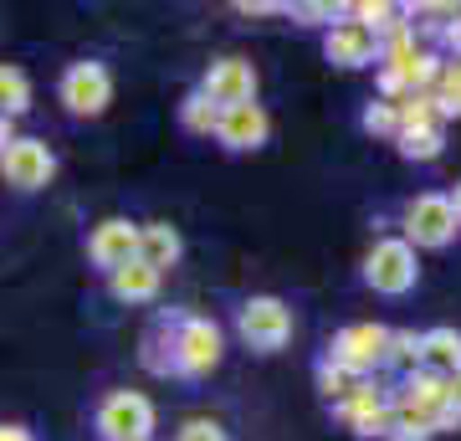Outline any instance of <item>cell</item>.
Segmentation results:
<instances>
[{
    "instance_id": "1",
    "label": "cell",
    "mask_w": 461,
    "mask_h": 441,
    "mask_svg": "<svg viewBox=\"0 0 461 441\" xmlns=\"http://www.w3.org/2000/svg\"><path fill=\"white\" fill-rule=\"evenodd\" d=\"M226 354V339L215 318H200V313H180L175 328L169 318H159V328L144 339V364L154 375H180V380H205Z\"/></svg>"
},
{
    "instance_id": "2",
    "label": "cell",
    "mask_w": 461,
    "mask_h": 441,
    "mask_svg": "<svg viewBox=\"0 0 461 441\" xmlns=\"http://www.w3.org/2000/svg\"><path fill=\"white\" fill-rule=\"evenodd\" d=\"M456 231L461 221L451 211V196H441V190H420L400 211V242L411 252H441V246L456 242Z\"/></svg>"
},
{
    "instance_id": "3",
    "label": "cell",
    "mask_w": 461,
    "mask_h": 441,
    "mask_svg": "<svg viewBox=\"0 0 461 441\" xmlns=\"http://www.w3.org/2000/svg\"><path fill=\"white\" fill-rule=\"evenodd\" d=\"M384 344H390V328L384 324H348L329 339V354L323 360L354 380H375V370L384 364Z\"/></svg>"
},
{
    "instance_id": "4",
    "label": "cell",
    "mask_w": 461,
    "mask_h": 441,
    "mask_svg": "<svg viewBox=\"0 0 461 441\" xmlns=\"http://www.w3.org/2000/svg\"><path fill=\"white\" fill-rule=\"evenodd\" d=\"M236 334H241L257 354H277V349H287V339H293V308L272 293H257L236 308Z\"/></svg>"
},
{
    "instance_id": "5",
    "label": "cell",
    "mask_w": 461,
    "mask_h": 441,
    "mask_svg": "<svg viewBox=\"0 0 461 441\" xmlns=\"http://www.w3.org/2000/svg\"><path fill=\"white\" fill-rule=\"evenodd\" d=\"M364 282L384 298H405L415 282H420V257H415L400 236H384V242H375L369 257H364Z\"/></svg>"
},
{
    "instance_id": "6",
    "label": "cell",
    "mask_w": 461,
    "mask_h": 441,
    "mask_svg": "<svg viewBox=\"0 0 461 441\" xmlns=\"http://www.w3.org/2000/svg\"><path fill=\"white\" fill-rule=\"evenodd\" d=\"M93 426L103 441H149L154 436V400L144 390H108Z\"/></svg>"
},
{
    "instance_id": "7",
    "label": "cell",
    "mask_w": 461,
    "mask_h": 441,
    "mask_svg": "<svg viewBox=\"0 0 461 441\" xmlns=\"http://www.w3.org/2000/svg\"><path fill=\"white\" fill-rule=\"evenodd\" d=\"M57 93H62V103H67V114L72 118H98V114H108V103H113V72L103 62H72L62 72V82H57Z\"/></svg>"
},
{
    "instance_id": "8",
    "label": "cell",
    "mask_w": 461,
    "mask_h": 441,
    "mask_svg": "<svg viewBox=\"0 0 461 441\" xmlns=\"http://www.w3.org/2000/svg\"><path fill=\"white\" fill-rule=\"evenodd\" d=\"M51 175H57V154L47 149V139H26V133H16L11 144L0 149V180L11 185V190H41V185H51Z\"/></svg>"
},
{
    "instance_id": "9",
    "label": "cell",
    "mask_w": 461,
    "mask_h": 441,
    "mask_svg": "<svg viewBox=\"0 0 461 441\" xmlns=\"http://www.w3.org/2000/svg\"><path fill=\"white\" fill-rule=\"evenodd\" d=\"M133 257H139V221H129V216H103L98 226L87 231V262L93 267L118 272Z\"/></svg>"
},
{
    "instance_id": "10",
    "label": "cell",
    "mask_w": 461,
    "mask_h": 441,
    "mask_svg": "<svg viewBox=\"0 0 461 441\" xmlns=\"http://www.w3.org/2000/svg\"><path fill=\"white\" fill-rule=\"evenodd\" d=\"M339 421L348 431H359V436H384V426H390V390L379 385V380H354V390L339 400Z\"/></svg>"
},
{
    "instance_id": "11",
    "label": "cell",
    "mask_w": 461,
    "mask_h": 441,
    "mask_svg": "<svg viewBox=\"0 0 461 441\" xmlns=\"http://www.w3.org/2000/svg\"><path fill=\"white\" fill-rule=\"evenodd\" d=\"M215 139H221V149H230V154H251V149H262L267 139H272V118H267L262 103H230V108H221V118H215Z\"/></svg>"
},
{
    "instance_id": "12",
    "label": "cell",
    "mask_w": 461,
    "mask_h": 441,
    "mask_svg": "<svg viewBox=\"0 0 461 441\" xmlns=\"http://www.w3.org/2000/svg\"><path fill=\"white\" fill-rule=\"evenodd\" d=\"M200 93L215 103V108H230V103H257V67L247 57H215L200 78Z\"/></svg>"
},
{
    "instance_id": "13",
    "label": "cell",
    "mask_w": 461,
    "mask_h": 441,
    "mask_svg": "<svg viewBox=\"0 0 461 441\" xmlns=\"http://www.w3.org/2000/svg\"><path fill=\"white\" fill-rule=\"evenodd\" d=\"M390 406L411 410V416H426V421H436L446 410V380L430 375V370H411V375L400 380L395 390H390Z\"/></svg>"
},
{
    "instance_id": "14",
    "label": "cell",
    "mask_w": 461,
    "mask_h": 441,
    "mask_svg": "<svg viewBox=\"0 0 461 441\" xmlns=\"http://www.w3.org/2000/svg\"><path fill=\"white\" fill-rule=\"evenodd\" d=\"M323 57H329L333 67H344V72H354V67H379V41L369 32H359V26L339 21V26H329V36H323Z\"/></svg>"
},
{
    "instance_id": "15",
    "label": "cell",
    "mask_w": 461,
    "mask_h": 441,
    "mask_svg": "<svg viewBox=\"0 0 461 441\" xmlns=\"http://www.w3.org/2000/svg\"><path fill=\"white\" fill-rule=\"evenodd\" d=\"M159 282H165V272H154L149 262H123L118 272H108V293L118 298V303H129V308H139V303H154L159 298Z\"/></svg>"
},
{
    "instance_id": "16",
    "label": "cell",
    "mask_w": 461,
    "mask_h": 441,
    "mask_svg": "<svg viewBox=\"0 0 461 441\" xmlns=\"http://www.w3.org/2000/svg\"><path fill=\"white\" fill-rule=\"evenodd\" d=\"M180 257H185V242L169 221H139V262H149L154 272H165Z\"/></svg>"
},
{
    "instance_id": "17",
    "label": "cell",
    "mask_w": 461,
    "mask_h": 441,
    "mask_svg": "<svg viewBox=\"0 0 461 441\" xmlns=\"http://www.w3.org/2000/svg\"><path fill=\"white\" fill-rule=\"evenodd\" d=\"M420 370H430V375H456L461 370V334L456 328H426L420 334Z\"/></svg>"
},
{
    "instance_id": "18",
    "label": "cell",
    "mask_w": 461,
    "mask_h": 441,
    "mask_svg": "<svg viewBox=\"0 0 461 441\" xmlns=\"http://www.w3.org/2000/svg\"><path fill=\"white\" fill-rule=\"evenodd\" d=\"M344 21L348 26H359V32H369L379 41L384 32H395L400 21V5H390V0H354V5H344Z\"/></svg>"
},
{
    "instance_id": "19",
    "label": "cell",
    "mask_w": 461,
    "mask_h": 441,
    "mask_svg": "<svg viewBox=\"0 0 461 441\" xmlns=\"http://www.w3.org/2000/svg\"><path fill=\"white\" fill-rule=\"evenodd\" d=\"M26 108H32V78H26L21 67L0 62V118H11V124H16Z\"/></svg>"
},
{
    "instance_id": "20",
    "label": "cell",
    "mask_w": 461,
    "mask_h": 441,
    "mask_svg": "<svg viewBox=\"0 0 461 441\" xmlns=\"http://www.w3.org/2000/svg\"><path fill=\"white\" fill-rule=\"evenodd\" d=\"M430 93H436V114L446 118H461V57H451V62H441V72H436V82H430Z\"/></svg>"
},
{
    "instance_id": "21",
    "label": "cell",
    "mask_w": 461,
    "mask_h": 441,
    "mask_svg": "<svg viewBox=\"0 0 461 441\" xmlns=\"http://www.w3.org/2000/svg\"><path fill=\"white\" fill-rule=\"evenodd\" d=\"M395 114H400V133H411V129H441L436 93H411L405 103H395ZM400 133H395V139H400Z\"/></svg>"
},
{
    "instance_id": "22",
    "label": "cell",
    "mask_w": 461,
    "mask_h": 441,
    "mask_svg": "<svg viewBox=\"0 0 461 441\" xmlns=\"http://www.w3.org/2000/svg\"><path fill=\"white\" fill-rule=\"evenodd\" d=\"M395 144H400V154H405L411 164H430V160H441L446 129H411V133H400Z\"/></svg>"
},
{
    "instance_id": "23",
    "label": "cell",
    "mask_w": 461,
    "mask_h": 441,
    "mask_svg": "<svg viewBox=\"0 0 461 441\" xmlns=\"http://www.w3.org/2000/svg\"><path fill=\"white\" fill-rule=\"evenodd\" d=\"M384 364H395L400 375L420 370V334H415V328H390V344H384Z\"/></svg>"
},
{
    "instance_id": "24",
    "label": "cell",
    "mask_w": 461,
    "mask_h": 441,
    "mask_svg": "<svg viewBox=\"0 0 461 441\" xmlns=\"http://www.w3.org/2000/svg\"><path fill=\"white\" fill-rule=\"evenodd\" d=\"M215 118H221V108H215V103L205 98L200 87L180 103V129H185V133H205V139H211V133H215Z\"/></svg>"
},
{
    "instance_id": "25",
    "label": "cell",
    "mask_w": 461,
    "mask_h": 441,
    "mask_svg": "<svg viewBox=\"0 0 461 441\" xmlns=\"http://www.w3.org/2000/svg\"><path fill=\"white\" fill-rule=\"evenodd\" d=\"M282 16H293L297 26H339L344 5H333V0H293V5H282Z\"/></svg>"
},
{
    "instance_id": "26",
    "label": "cell",
    "mask_w": 461,
    "mask_h": 441,
    "mask_svg": "<svg viewBox=\"0 0 461 441\" xmlns=\"http://www.w3.org/2000/svg\"><path fill=\"white\" fill-rule=\"evenodd\" d=\"M436 431H430L426 416H411V410L390 406V426H384V441H430Z\"/></svg>"
},
{
    "instance_id": "27",
    "label": "cell",
    "mask_w": 461,
    "mask_h": 441,
    "mask_svg": "<svg viewBox=\"0 0 461 441\" xmlns=\"http://www.w3.org/2000/svg\"><path fill=\"white\" fill-rule=\"evenodd\" d=\"M359 129H364V133H379V139H395V133H400V114H395V103L369 98V103H364V114H359Z\"/></svg>"
},
{
    "instance_id": "28",
    "label": "cell",
    "mask_w": 461,
    "mask_h": 441,
    "mask_svg": "<svg viewBox=\"0 0 461 441\" xmlns=\"http://www.w3.org/2000/svg\"><path fill=\"white\" fill-rule=\"evenodd\" d=\"M441 62L446 57H436V51H415L411 62L400 67V72H405V82H411V93H430V82H436V72H441Z\"/></svg>"
},
{
    "instance_id": "29",
    "label": "cell",
    "mask_w": 461,
    "mask_h": 441,
    "mask_svg": "<svg viewBox=\"0 0 461 441\" xmlns=\"http://www.w3.org/2000/svg\"><path fill=\"white\" fill-rule=\"evenodd\" d=\"M313 380H318V395H323V400H333V406H339V400H344V395L354 390V375H344V370H333L329 360H318Z\"/></svg>"
},
{
    "instance_id": "30",
    "label": "cell",
    "mask_w": 461,
    "mask_h": 441,
    "mask_svg": "<svg viewBox=\"0 0 461 441\" xmlns=\"http://www.w3.org/2000/svg\"><path fill=\"white\" fill-rule=\"evenodd\" d=\"M375 82H379V103H405V98H411V82H405L400 67H379Z\"/></svg>"
},
{
    "instance_id": "31",
    "label": "cell",
    "mask_w": 461,
    "mask_h": 441,
    "mask_svg": "<svg viewBox=\"0 0 461 441\" xmlns=\"http://www.w3.org/2000/svg\"><path fill=\"white\" fill-rule=\"evenodd\" d=\"M175 441H230L226 426L211 421V416H195V421H185L180 431H175Z\"/></svg>"
},
{
    "instance_id": "32",
    "label": "cell",
    "mask_w": 461,
    "mask_h": 441,
    "mask_svg": "<svg viewBox=\"0 0 461 441\" xmlns=\"http://www.w3.org/2000/svg\"><path fill=\"white\" fill-rule=\"evenodd\" d=\"M441 41L451 47V57H461V11H451V21L441 26Z\"/></svg>"
},
{
    "instance_id": "33",
    "label": "cell",
    "mask_w": 461,
    "mask_h": 441,
    "mask_svg": "<svg viewBox=\"0 0 461 441\" xmlns=\"http://www.w3.org/2000/svg\"><path fill=\"white\" fill-rule=\"evenodd\" d=\"M236 11H241V16H282V5H277V0H241Z\"/></svg>"
},
{
    "instance_id": "34",
    "label": "cell",
    "mask_w": 461,
    "mask_h": 441,
    "mask_svg": "<svg viewBox=\"0 0 461 441\" xmlns=\"http://www.w3.org/2000/svg\"><path fill=\"white\" fill-rule=\"evenodd\" d=\"M446 406L461 416V370H456V375H446Z\"/></svg>"
},
{
    "instance_id": "35",
    "label": "cell",
    "mask_w": 461,
    "mask_h": 441,
    "mask_svg": "<svg viewBox=\"0 0 461 441\" xmlns=\"http://www.w3.org/2000/svg\"><path fill=\"white\" fill-rule=\"evenodd\" d=\"M0 441H36V436L26 431V426H16V421H11V426H0Z\"/></svg>"
},
{
    "instance_id": "36",
    "label": "cell",
    "mask_w": 461,
    "mask_h": 441,
    "mask_svg": "<svg viewBox=\"0 0 461 441\" xmlns=\"http://www.w3.org/2000/svg\"><path fill=\"white\" fill-rule=\"evenodd\" d=\"M11 139H16V124H11V118H0V149L11 144Z\"/></svg>"
},
{
    "instance_id": "37",
    "label": "cell",
    "mask_w": 461,
    "mask_h": 441,
    "mask_svg": "<svg viewBox=\"0 0 461 441\" xmlns=\"http://www.w3.org/2000/svg\"><path fill=\"white\" fill-rule=\"evenodd\" d=\"M451 211H456V221H461V180H456V196H451Z\"/></svg>"
}]
</instances>
